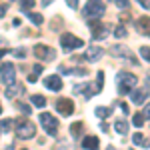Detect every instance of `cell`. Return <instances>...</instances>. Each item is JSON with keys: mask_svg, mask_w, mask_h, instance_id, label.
<instances>
[{"mask_svg": "<svg viewBox=\"0 0 150 150\" xmlns=\"http://www.w3.org/2000/svg\"><path fill=\"white\" fill-rule=\"evenodd\" d=\"M136 84H138V78H136L134 74H130V72H120V74L116 76V88H118L120 94L132 92V90L136 88Z\"/></svg>", "mask_w": 150, "mask_h": 150, "instance_id": "obj_1", "label": "cell"}, {"mask_svg": "<svg viewBox=\"0 0 150 150\" xmlns=\"http://www.w3.org/2000/svg\"><path fill=\"white\" fill-rule=\"evenodd\" d=\"M104 10H106V6H104L102 0H88L84 10H82V16L88 20H98L104 16Z\"/></svg>", "mask_w": 150, "mask_h": 150, "instance_id": "obj_2", "label": "cell"}, {"mask_svg": "<svg viewBox=\"0 0 150 150\" xmlns=\"http://www.w3.org/2000/svg\"><path fill=\"white\" fill-rule=\"evenodd\" d=\"M14 132H16V136L20 140H30L36 136V126H34V122H30L28 118H22V120H18L14 124Z\"/></svg>", "mask_w": 150, "mask_h": 150, "instance_id": "obj_3", "label": "cell"}, {"mask_svg": "<svg viewBox=\"0 0 150 150\" xmlns=\"http://www.w3.org/2000/svg\"><path fill=\"white\" fill-rule=\"evenodd\" d=\"M38 122H40V126L44 128L46 134H50V136H56V134H58V120L50 114V112L44 110L42 114L38 116Z\"/></svg>", "mask_w": 150, "mask_h": 150, "instance_id": "obj_4", "label": "cell"}, {"mask_svg": "<svg viewBox=\"0 0 150 150\" xmlns=\"http://www.w3.org/2000/svg\"><path fill=\"white\" fill-rule=\"evenodd\" d=\"M0 80L4 82L6 86L12 84V82H16V68H14L12 62H4V64H0Z\"/></svg>", "mask_w": 150, "mask_h": 150, "instance_id": "obj_5", "label": "cell"}, {"mask_svg": "<svg viewBox=\"0 0 150 150\" xmlns=\"http://www.w3.org/2000/svg\"><path fill=\"white\" fill-rule=\"evenodd\" d=\"M60 46H62V50H74V48H80L84 46V42H82L78 36H74V34H70V32H66V34H62L60 36Z\"/></svg>", "mask_w": 150, "mask_h": 150, "instance_id": "obj_6", "label": "cell"}, {"mask_svg": "<svg viewBox=\"0 0 150 150\" xmlns=\"http://www.w3.org/2000/svg\"><path fill=\"white\" fill-rule=\"evenodd\" d=\"M90 32H92V38L94 40H104L106 36L110 34V28L106 24H100L98 20H90Z\"/></svg>", "mask_w": 150, "mask_h": 150, "instance_id": "obj_7", "label": "cell"}, {"mask_svg": "<svg viewBox=\"0 0 150 150\" xmlns=\"http://www.w3.org/2000/svg\"><path fill=\"white\" fill-rule=\"evenodd\" d=\"M32 52H34V56H36V58H40V60H46V62H50V60H54V58H56V52H54V48L44 46V44H36Z\"/></svg>", "mask_w": 150, "mask_h": 150, "instance_id": "obj_8", "label": "cell"}, {"mask_svg": "<svg viewBox=\"0 0 150 150\" xmlns=\"http://www.w3.org/2000/svg\"><path fill=\"white\" fill-rule=\"evenodd\" d=\"M108 52H110L114 58H128L132 64H136V60H134V56H132V52H130L124 44H114V46H110Z\"/></svg>", "mask_w": 150, "mask_h": 150, "instance_id": "obj_9", "label": "cell"}, {"mask_svg": "<svg viewBox=\"0 0 150 150\" xmlns=\"http://www.w3.org/2000/svg\"><path fill=\"white\" fill-rule=\"evenodd\" d=\"M56 110L60 112V116H70L74 112V102H72L70 98H58Z\"/></svg>", "mask_w": 150, "mask_h": 150, "instance_id": "obj_10", "label": "cell"}, {"mask_svg": "<svg viewBox=\"0 0 150 150\" xmlns=\"http://www.w3.org/2000/svg\"><path fill=\"white\" fill-rule=\"evenodd\" d=\"M22 94H24V86H22V84H18V82L8 84V88L4 90V96H6L8 100H16V98L22 96Z\"/></svg>", "mask_w": 150, "mask_h": 150, "instance_id": "obj_11", "label": "cell"}, {"mask_svg": "<svg viewBox=\"0 0 150 150\" xmlns=\"http://www.w3.org/2000/svg\"><path fill=\"white\" fill-rule=\"evenodd\" d=\"M44 86L48 90H52V92H60L62 90V78L58 74H50V76L44 78Z\"/></svg>", "mask_w": 150, "mask_h": 150, "instance_id": "obj_12", "label": "cell"}, {"mask_svg": "<svg viewBox=\"0 0 150 150\" xmlns=\"http://www.w3.org/2000/svg\"><path fill=\"white\" fill-rule=\"evenodd\" d=\"M102 56H104V50H102V48L92 46V48H88V52H86V56H84V58H86L88 62H98Z\"/></svg>", "mask_w": 150, "mask_h": 150, "instance_id": "obj_13", "label": "cell"}, {"mask_svg": "<svg viewBox=\"0 0 150 150\" xmlns=\"http://www.w3.org/2000/svg\"><path fill=\"white\" fill-rule=\"evenodd\" d=\"M98 138L96 136H84L82 138V148L84 150H98Z\"/></svg>", "mask_w": 150, "mask_h": 150, "instance_id": "obj_14", "label": "cell"}, {"mask_svg": "<svg viewBox=\"0 0 150 150\" xmlns=\"http://www.w3.org/2000/svg\"><path fill=\"white\" fill-rule=\"evenodd\" d=\"M146 96H148V90H132L130 92V98H132L134 104H144Z\"/></svg>", "mask_w": 150, "mask_h": 150, "instance_id": "obj_15", "label": "cell"}, {"mask_svg": "<svg viewBox=\"0 0 150 150\" xmlns=\"http://www.w3.org/2000/svg\"><path fill=\"white\" fill-rule=\"evenodd\" d=\"M30 104L36 106V108H44V106H46V98H44L42 94H32V96H30Z\"/></svg>", "mask_w": 150, "mask_h": 150, "instance_id": "obj_16", "label": "cell"}, {"mask_svg": "<svg viewBox=\"0 0 150 150\" xmlns=\"http://www.w3.org/2000/svg\"><path fill=\"white\" fill-rule=\"evenodd\" d=\"M114 130L120 134V136H126L128 134V122L126 120H116L114 122Z\"/></svg>", "mask_w": 150, "mask_h": 150, "instance_id": "obj_17", "label": "cell"}, {"mask_svg": "<svg viewBox=\"0 0 150 150\" xmlns=\"http://www.w3.org/2000/svg\"><path fill=\"white\" fill-rule=\"evenodd\" d=\"M136 28L138 30H150V16H140L136 20Z\"/></svg>", "mask_w": 150, "mask_h": 150, "instance_id": "obj_18", "label": "cell"}, {"mask_svg": "<svg viewBox=\"0 0 150 150\" xmlns=\"http://www.w3.org/2000/svg\"><path fill=\"white\" fill-rule=\"evenodd\" d=\"M94 114L98 116V118H106V116L112 114V108H108V106H96L94 108Z\"/></svg>", "mask_w": 150, "mask_h": 150, "instance_id": "obj_19", "label": "cell"}, {"mask_svg": "<svg viewBox=\"0 0 150 150\" xmlns=\"http://www.w3.org/2000/svg\"><path fill=\"white\" fill-rule=\"evenodd\" d=\"M12 126H14V124H12V120H10V118H2V120H0V132H2V134L10 132Z\"/></svg>", "mask_w": 150, "mask_h": 150, "instance_id": "obj_20", "label": "cell"}, {"mask_svg": "<svg viewBox=\"0 0 150 150\" xmlns=\"http://www.w3.org/2000/svg\"><path fill=\"white\" fill-rule=\"evenodd\" d=\"M104 86V72H96V84H94V94H98Z\"/></svg>", "mask_w": 150, "mask_h": 150, "instance_id": "obj_21", "label": "cell"}, {"mask_svg": "<svg viewBox=\"0 0 150 150\" xmlns=\"http://www.w3.org/2000/svg\"><path fill=\"white\" fill-rule=\"evenodd\" d=\"M24 14H26V16H28V18H30V20H32V22L36 24V26H40V24L44 22L42 14H38V12H24Z\"/></svg>", "mask_w": 150, "mask_h": 150, "instance_id": "obj_22", "label": "cell"}, {"mask_svg": "<svg viewBox=\"0 0 150 150\" xmlns=\"http://www.w3.org/2000/svg\"><path fill=\"white\" fill-rule=\"evenodd\" d=\"M82 128H84V124H82V122H74V124L70 126V134H72L74 138H78V136L82 134Z\"/></svg>", "mask_w": 150, "mask_h": 150, "instance_id": "obj_23", "label": "cell"}, {"mask_svg": "<svg viewBox=\"0 0 150 150\" xmlns=\"http://www.w3.org/2000/svg\"><path fill=\"white\" fill-rule=\"evenodd\" d=\"M132 124H134L136 128H142V126H144V114L136 112V114L132 116Z\"/></svg>", "mask_w": 150, "mask_h": 150, "instance_id": "obj_24", "label": "cell"}, {"mask_svg": "<svg viewBox=\"0 0 150 150\" xmlns=\"http://www.w3.org/2000/svg\"><path fill=\"white\" fill-rule=\"evenodd\" d=\"M20 6H22V12H30L34 8V0H22Z\"/></svg>", "mask_w": 150, "mask_h": 150, "instance_id": "obj_25", "label": "cell"}, {"mask_svg": "<svg viewBox=\"0 0 150 150\" xmlns=\"http://www.w3.org/2000/svg\"><path fill=\"white\" fill-rule=\"evenodd\" d=\"M126 34H128V30L124 28V26H116L114 28V36L116 38H126Z\"/></svg>", "mask_w": 150, "mask_h": 150, "instance_id": "obj_26", "label": "cell"}, {"mask_svg": "<svg viewBox=\"0 0 150 150\" xmlns=\"http://www.w3.org/2000/svg\"><path fill=\"white\" fill-rule=\"evenodd\" d=\"M132 144H134V146H144V136H142L140 132H136V134L132 136Z\"/></svg>", "mask_w": 150, "mask_h": 150, "instance_id": "obj_27", "label": "cell"}, {"mask_svg": "<svg viewBox=\"0 0 150 150\" xmlns=\"http://www.w3.org/2000/svg\"><path fill=\"white\" fill-rule=\"evenodd\" d=\"M16 106H18V110H20L22 114H28V116H30V112H32V108H30L28 104H24V102H18Z\"/></svg>", "mask_w": 150, "mask_h": 150, "instance_id": "obj_28", "label": "cell"}, {"mask_svg": "<svg viewBox=\"0 0 150 150\" xmlns=\"http://www.w3.org/2000/svg\"><path fill=\"white\" fill-rule=\"evenodd\" d=\"M140 56L144 58L146 62H150V48L148 46H140Z\"/></svg>", "mask_w": 150, "mask_h": 150, "instance_id": "obj_29", "label": "cell"}, {"mask_svg": "<svg viewBox=\"0 0 150 150\" xmlns=\"http://www.w3.org/2000/svg\"><path fill=\"white\" fill-rule=\"evenodd\" d=\"M114 2L120 10H128V6H130V0H114Z\"/></svg>", "mask_w": 150, "mask_h": 150, "instance_id": "obj_30", "label": "cell"}, {"mask_svg": "<svg viewBox=\"0 0 150 150\" xmlns=\"http://www.w3.org/2000/svg\"><path fill=\"white\" fill-rule=\"evenodd\" d=\"M12 56L24 58V56H26V48H16V50H12Z\"/></svg>", "mask_w": 150, "mask_h": 150, "instance_id": "obj_31", "label": "cell"}, {"mask_svg": "<svg viewBox=\"0 0 150 150\" xmlns=\"http://www.w3.org/2000/svg\"><path fill=\"white\" fill-rule=\"evenodd\" d=\"M88 88V84H74V94H82Z\"/></svg>", "mask_w": 150, "mask_h": 150, "instance_id": "obj_32", "label": "cell"}, {"mask_svg": "<svg viewBox=\"0 0 150 150\" xmlns=\"http://www.w3.org/2000/svg\"><path fill=\"white\" fill-rule=\"evenodd\" d=\"M8 12V4H0V18H4Z\"/></svg>", "mask_w": 150, "mask_h": 150, "instance_id": "obj_33", "label": "cell"}, {"mask_svg": "<svg viewBox=\"0 0 150 150\" xmlns=\"http://www.w3.org/2000/svg\"><path fill=\"white\" fill-rule=\"evenodd\" d=\"M66 4H68L72 10H76V8H78V0H66Z\"/></svg>", "mask_w": 150, "mask_h": 150, "instance_id": "obj_34", "label": "cell"}, {"mask_svg": "<svg viewBox=\"0 0 150 150\" xmlns=\"http://www.w3.org/2000/svg\"><path fill=\"white\" fill-rule=\"evenodd\" d=\"M142 114H144V118H148V120H150V104L144 106V112H142Z\"/></svg>", "mask_w": 150, "mask_h": 150, "instance_id": "obj_35", "label": "cell"}, {"mask_svg": "<svg viewBox=\"0 0 150 150\" xmlns=\"http://www.w3.org/2000/svg\"><path fill=\"white\" fill-rule=\"evenodd\" d=\"M140 6H144V8H150V0H136Z\"/></svg>", "mask_w": 150, "mask_h": 150, "instance_id": "obj_36", "label": "cell"}, {"mask_svg": "<svg viewBox=\"0 0 150 150\" xmlns=\"http://www.w3.org/2000/svg\"><path fill=\"white\" fill-rule=\"evenodd\" d=\"M36 80H38V74H36V72H32V74L28 76V82L32 84V82H36Z\"/></svg>", "mask_w": 150, "mask_h": 150, "instance_id": "obj_37", "label": "cell"}, {"mask_svg": "<svg viewBox=\"0 0 150 150\" xmlns=\"http://www.w3.org/2000/svg\"><path fill=\"white\" fill-rule=\"evenodd\" d=\"M4 54H12V50L10 48H0V58L4 56Z\"/></svg>", "mask_w": 150, "mask_h": 150, "instance_id": "obj_38", "label": "cell"}, {"mask_svg": "<svg viewBox=\"0 0 150 150\" xmlns=\"http://www.w3.org/2000/svg\"><path fill=\"white\" fill-rule=\"evenodd\" d=\"M120 110H122V114H124V116L130 112V110H128V104H120Z\"/></svg>", "mask_w": 150, "mask_h": 150, "instance_id": "obj_39", "label": "cell"}, {"mask_svg": "<svg viewBox=\"0 0 150 150\" xmlns=\"http://www.w3.org/2000/svg\"><path fill=\"white\" fill-rule=\"evenodd\" d=\"M32 72H36V74H40V72H42V64H34V68H32Z\"/></svg>", "mask_w": 150, "mask_h": 150, "instance_id": "obj_40", "label": "cell"}, {"mask_svg": "<svg viewBox=\"0 0 150 150\" xmlns=\"http://www.w3.org/2000/svg\"><path fill=\"white\" fill-rule=\"evenodd\" d=\"M52 2H54V0H40V4H42V6H50Z\"/></svg>", "mask_w": 150, "mask_h": 150, "instance_id": "obj_41", "label": "cell"}, {"mask_svg": "<svg viewBox=\"0 0 150 150\" xmlns=\"http://www.w3.org/2000/svg\"><path fill=\"white\" fill-rule=\"evenodd\" d=\"M146 90L150 92V76H146Z\"/></svg>", "mask_w": 150, "mask_h": 150, "instance_id": "obj_42", "label": "cell"}, {"mask_svg": "<svg viewBox=\"0 0 150 150\" xmlns=\"http://www.w3.org/2000/svg\"><path fill=\"white\" fill-rule=\"evenodd\" d=\"M144 148H150V138H148V140H144Z\"/></svg>", "mask_w": 150, "mask_h": 150, "instance_id": "obj_43", "label": "cell"}, {"mask_svg": "<svg viewBox=\"0 0 150 150\" xmlns=\"http://www.w3.org/2000/svg\"><path fill=\"white\" fill-rule=\"evenodd\" d=\"M106 150H114V146H108V148H106Z\"/></svg>", "mask_w": 150, "mask_h": 150, "instance_id": "obj_44", "label": "cell"}, {"mask_svg": "<svg viewBox=\"0 0 150 150\" xmlns=\"http://www.w3.org/2000/svg\"><path fill=\"white\" fill-rule=\"evenodd\" d=\"M0 114H2V104H0Z\"/></svg>", "mask_w": 150, "mask_h": 150, "instance_id": "obj_45", "label": "cell"}, {"mask_svg": "<svg viewBox=\"0 0 150 150\" xmlns=\"http://www.w3.org/2000/svg\"><path fill=\"white\" fill-rule=\"evenodd\" d=\"M22 150H26V148H22Z\"/></svg>", "mask_w": 150, "mask_h": 150, "instance_id": "obj_46", "label": "cell"}, {"mask_svg": "<svg viewBox=\"0 0 150 150\" xmlns=\"http://www.w3.org/2000/svg\"><path fill=\"white\" fill-rule=\"evenodd\" d=\"M148 34H150V32H148Z\"/></svg>", "mask_w": 150, "mask_h": 150, "instance_id": "obj_47", "label": "cell"}]
</instances>
